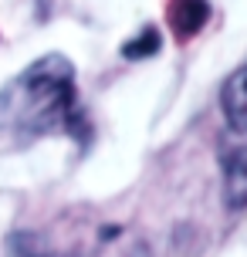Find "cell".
Listing matches in <instances>:
<instances>
[{
    "label": "cell",
    "mask_w": 247,
    "mask_h": 257,
    "mask_svg": "<svg viewBox=\"0 0 247 257\" xmlns=\"http://www.w3.org/2000/svg\"><path fill=\"white\" fill-rule=\"evenodd\" d=\"M163 48V38H159L156 27H143L139 34L132 41L122 44V58H129V61H139V58H153V54Z\"/></svg>",
    "instance_id": "cell-5"
},
{
    "label": "cell",
    "mask_w": 247,
    "mask_h": 257,
    "mask_svg": "<svg viewBox=\"0 0 247 257\" xmlns=\"http://www.w3.org/2000/svg\"><path fill=\"white\" fill-rule=\"evenodd\" d=\"M166 17L173 34L180 41H190L210 21V0H166Z\"/></svg>",
    "instance_id": "cell-2"
},
{
    "label": "cell",
    "mask_w": 247,
    "mask_h": 257,
    "mask_svg": "<svg viewBox=\"0 0 247 257\" xmlns=\"http://www.w3.org/2000/svg\"><path fill=\"white\" fill-rule=\"evenodd\" d=\"M75 118V68L65 54H44L0 88V128L38 136Z\"/></svg>",
    "instance_id": "cell-1"
},
{
    "label": "cell",
    "mask_w": 247,
    "mask_h": 257,
    "mask_svg": "<svg viewBox=\"0 0 247 257\" xmlns=\"http://www.w3.org/2000/svg\"><path fill=\"white\" fill-rule=\"evenodd\" d=\"M223 115L230 122L234 132H247V64H240L234 75L227 78V85L220 91Z\"/></svg>",
    "instance_id": "cell-3"
},
{
    "label": "cell",
    "mask_w": 247,
    "mask_h": 257,
    "mask_svg": "<svg viewBox=\"0 0 247 257\" xmlns=\"http://www.w3.org/2000/svg\"><path fill=\"white\" fill-rule=\"evenodd\" d=\"M223 203L230 210L247 206V146L223 159Z\"/></svg>",
    "instance_id": "cell-4"
}]
</instances>
